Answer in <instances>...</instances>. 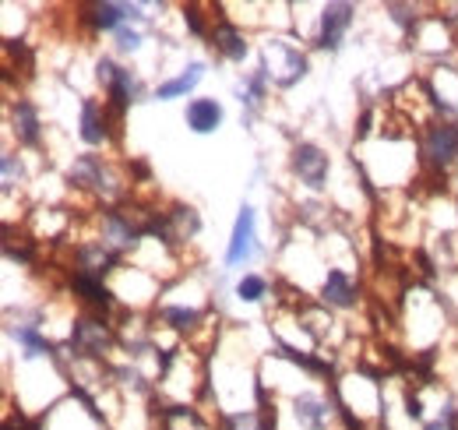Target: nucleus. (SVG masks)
Here are the masks:
<instances>
[{"mask_svg": "<svg viewBox=\"0 0 458 430\" xmlns=\"http://www.w3.org/2000/svg\"><path fill=\"white\" fill-rule=\"evenodd\" d=\"M261 71L279 89H293L307 74V56L300 54L296 47H289L286 39H268L265 50H261Z\"/></svg>", "mask_w": 458, "mask_h": 430, "instance_id": "1", "label": "nucleus"}, {"mask_svg": "<svg viewBox=\"0 0 458 430\" xmlns=\"http://www.w3.org/2000/svg\"><path fill=\"white\" fill-rule=\"evenodd\" d=\"M67 176H71L74 184H81V187H92V191L103 194L106 202L120 194V180L110 173V166H103L99 156H81V159H74L71 169H67Z\"/></svg>", "mask_w": 458, "mask_h": 430, "instance_id": "2", "label": "nucleus"}, {"mask_svg": "<svg viewBox=\"0 0 458 430\" xmlns=\"http://www.w3.org/2000/svg\"><path fill=\"white\" fill-rule=\"evenodd\" d=\"M293 173L300 176V184H307L310 191H321L325 180H328V156L310 145V142H300L293 149Z\"/></svg>", "mask_w": 458, "mask_h": 430, "instance_id": "3", "label": "nucleus"}, {"mask_svg": "<svg viewBox=\"0 0 458 430\" xmlns=\"http://www.w3.org/2000/svg\"><path fill=\"white\" fill-rule=\"evenodd\" d=\"M423 156L430 166L448 169L452 162H458V124H437L427 131L423 138Z\"/></svg>", "mask_w": 458, "mask_h": 430, "instance_id": "4", "label": "nucleus"}, {"mask_svg": "<svg viewBox=\"0 0 458 430\" xmlns=\"http://www.w3.org/2000/svg\"><path fill=\"white\" fill-rule=\"evenodd\" d=\"M71 346H74V353L103 357L114 346V331H110V324L96 322V318H81L71 328Z\"/></svg>", "mask_w": 458, "mask_h": 430, "instance_id": "5", "label": "nucleus"}, {"mask_svg": "<svg viewBox=\"0 0 458 430\" xmlns=\"http://www.w3.org/2000/svg\"><path fill=\"white\" fill-rule=\"evenodd\" d=\"M99 82H103V89H106V96H110V103H114L116 109H123L127 103H134V96H138V82H134V74H131L127 67H116L110 56L99 60Z\"/></svg>", "mask_w": 458, "mask_h": 430, "instance_id": "6", "label": "nucleus"}, {"mask_svg": "<svg viewBox=\"0 0 458 430\" xmlns=\"http://www.w3.org/2000/svg\"><path fill=\"white\" fill-rule=\"evenodd\" d=\"M352 18H356V7L352 4H328L325 14H321V36H318V43L325 50H339L343 47V36L349 32V25H352Z\"/></svg>", "mask_w": 458, "mask_h": 430, "instance_id": "7", "label": "nucleus"}, {"mask_svg": "<svg viewBox=\"0 0 458 430\" xmlns=\"http://www.w3.org/2000/svg\"><path fill=\"white\" fill-rule=\"evenodd\" d=\"M250 254H254V209L243 205L240 215H236V226H233L226 265H243V262H250Z\"/></svg>", "mask_w": 458, "mask_h": 430, "instance_id": "8", "label": "nucleus"}, {"mask_svg": "<svg viewBox=\"0 0 458 430\" xmlns=\"http://www.w3.org/2000/svg\"><path fill=\"white\" fill-rule=\"evenodd\" d=\"M293 417H296L300 427H307V430H328L332 409H328V402H325L321 395L303 391V395L293 399Z\"/></svg>", "mask_w": 458, "mask_h": 430, "instance_id": "9", "label": "nucleus"}, {"mask_svg": "<svg viewBox=\"0 0 458 430\" xmlns=\"http://www.w3.org/2000/svg\"><path fill=\"white\" fill-rule=\"evenodd\" d=\"M223 124V107L216 99H191L187 103V127L194 134H212Z\"/></svg>", "mask_w": 458, "mask_h": 430, "instance_id": "10", "label": "nucleus"}, {"mask_svg": "<svg viewBox=\"0 0 458 430\" xmlns=\"http://www.w3.org/2000/svg\"><path fill=\"white\" fill-rule=\"evenodd\" d=\"M141 233H145V229L131 226V219H123V215H116V212H110L106 219H103V244H106L110 251H123V247H131Z\"/></svg>", "mask_w": 458, "mask_h": 430, "instance_id": "11", "label": "nucleus"}, {"mask_svg": "<svg viewBox=\"0 0 458 430\" xmlns=\"http://www.w3.org/2000/svg\"><path fill=\"white\" fill-rule=\"evenodd\" d=\"M11 116H14V134H18V142H25V145H39V138H43V124H39L36 107H32L29 99H18L14 109H11Z\"/></svg>", "mask_w": 458, "mask_h": 430, "instance_id": "12", "label": "nucleus"}, {"mask_svg": "<svg viewBox=\"0 0 458 430\" xmlns=\"http://www.w3.org/2000/svg\"><path fill=\"white\" fill-rule=\"evenodd\" d=\"M201 78H205V64H201V60H194V64H187L176 78L163 82V85L156 89V99H180V96H187Z\"/></svg>", "mask_w": 458, "mask_h": 430, "instance_id": "13", "label": "nucleus"}, {"mask_svg": "<svg viewBox=\"0 0 458 430\" xmlns=\"http://www.w3.org/2000/svg\"><path fill=\"white\" fill-rule=\"evenodd\" d=\"M321 297H325V304L328 307H352L356 304V286H352V279L345 275L343 269H332L328 271V279H325V289H321Z\"/></svg>", "mask_w": 458, "mask_h": 430, "instance_id": "14", "label": "nucleus"}, {"mask_svg": "<svg viewBox=\"0 0 458 430\" xmlns=\"http://www.w3.org/2000/svg\"><path fill=\"white\" fill-rule=\"evenodd\" d=\"M212 47L226 56V60H243V56H247V36H243L236 25L219 22V25L212 29Z\"/></svg>", "mask_w": 458, "mask_h": 430, "instance_id": "15", "label": "nucleus"}, {"mask_svg": "<svg viewBox=\"0 0 458 430\" xmlns=\"http://www.w3.org/2000/svg\"><path fill=\"white\" fill-rule=\"evenodd\" d=\"M89 11H92L96 29H116L127 18H141V7H134V4H92Z\"/></svg>", "mask_w": 458, "mask_h": 430, "instance_id": "16", "label": "nucleus"}, {"mask_svg": "<svg viewBox=\"0 0 458 430\" xmlns=\"http://www.w3.org/2000/svg\"><path fill=\"white\" fill-rule=\"evenodd\" d=\"M81 142L85 145H103L106 142V116L99 113V103H92V99L81 103Z\"/></svg>", "mask_w": 458, "mask_h": 430, "instance_id": "17", "label": "nucleus"}, {"mask_svg": "<svg viewBox=\"0 0 458 430\" xmlns=\"http://www.w3.org/2000/svg\"><path fill=\"white\" fill-rule=\"evenodd\" d=\"M11 335H14V342L21 346V353H25L29 360H36V357H50V353H54V346L47 342V335H39L32 324H18V328H11Z\"/></svg>", "mask_w": 458, "mask_h": 430, "instance_id": "18", "label": "nucleus"}, {"mask_svg": "<svg viewBox=\"0 0 458 430\" xmlns=\"http://www.w3.org/2000/svg\"><path fill=\"white\" fill-rule=\"evenodd\" d=\"M71 286H74L78 293H85V300L96 304V307H110V304H114V293L103 286V279H92V275H81V271H78Z\"/></svg>", "mask_w": 458, "mask_h": 430, "instance_id": "19", "label": "nucleus"}, {"mask_svg": "<svg viewBox=\"0 0 458 430\" xmlns=\"http://www.w3.org/2000/svg\"><path fill=\"white\" fill-rule=\"evenodd\" d=\"M163 322L176 328V331H191L194 324H201V311H191V307H166L163 311Z\"/></svg>", "mask_w": 458, "mask_h": 430, "instance_id": "20", "label": "nucleus"}, {"mask_svg": "<svg viewBox=\"0 0 458 430\" xmlns=\"http://www.w3.org/2000/svg\"><path fill=\"white\" fill-rule=\"evenodd\" d=\"M170 226H176L180 240H191L201 229V219H198L194 209H176V212H170Z\"/></svg>", "mask_w": 458, "mask_h": 430, "instance_id": "21", "label": "nucleus"}, {"mask_svg": "<svg viewBox=\"0 0 458 430\" xmlns=\"http://www.w3.org/2000/svg\"><path fill=\"white\" fill-rule=\"evenodd\" d=\"M265 289H268V282H265L261 275H243V279L236 282V297H240L243 304H258V300L265 297Z\"/></svg>", "mask_w": 458, "mask_h": 430, "instance_id": "22", "label": "nucleus"}, {"mask_svg": "<svg viewBox=\"0 0 458 430\" xmlns=\"http://www.w3.org/2000/svg\"><path fill=\"white\" fill-rule=\"evenodd\" d=\"M226 430H272V427H268V420H265V417H258V413L243 409V413L226 417Z\"/></svg>", "mask_w": 458, "mask_h": 430, "instance_id": "23", "label": "nucleus"}, {"mask_svg": "<svg viewBox=\"0 0 458 430\" xmlns=\"http://www.w3.org/2000/svg\"><path fill=\"white\" fill-rule=\"evenodd\" d=\"M116 47H120V54H134V50L141 47V32L120 29V32H116Z\"/></svg>", "mask_w": 458, "mask_h": 430, "instance_id": "24", "label": "nucleus"}, {"mask_svg": "<svg viewBox=\"0 0 458 430\" xmlns=\"http://www.w3.org/2000/svg\"><path fill=\"white\" fill-rule=\"evenodd\" d=\"M18 180H21V162L14 156H4V191H11Z\"/></svg>", "mask_w": 458, "mask_h": 430, "instance_id": "25", "label": "nucleus"}, {"mask_svg": "<svg viewBox=\"0 0 458 430\" xmlns=\"http://www.w3.org/2000/svg\"><path fill=\"white\" fill-rule=\"evenodd\" d=\"M405 413H409V420H423V406H420V399L412 391L405 395Z\"/></svg>", "mask_w": 458, "mask_h": 430, "instance_id": "26", "label": "nucleus"}, {"mask_svg": "<svg viewBox=\"0 0 458 430\" xmlns=\"http://www.w3.org/2000/svg\"><path fill=\"white\" fill-rule=\"evenodd\" d=\"M183 14H187V22H191V29H194V32H201V29H205V25H201V18H198V7H187Z\"/></svg>", "mask_w": 458, "mask_h": 430, "instance_id": "27", "label": "nucleus"}, {"mask_svg": "<svg viewBox=\"0 0 458 430\" xmlns=\"http://www.w3.org/2000/svg\"><path fill=\"white\" fill-rule=\"evenodd\" d=\"M385 430H388V427H385Z\"/></svg>", "mask_w": 458, "mask_h": 430, "instance_id": "28", "label": "nucleus"}]
</instances>
